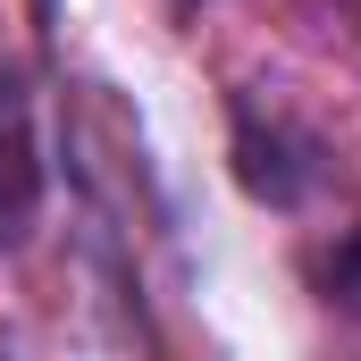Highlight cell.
Masks as SVG:
<instances>
[{
	"mask_svg": "<svg viewBox=\"0 0 361 361\" xmlns=\"http://www.w3.org/2000/svg\"><path fill=\"white\" fill-rule=\"evenodd\" d=\"M227 152H235V185L277 210V219H294V210H311L328 185H336V160H328V143L302 126V118H286V109H261L252 92H235L227 101Z\"/></svg>",
	"mask_w": 361,
	"mask_h": 361,
	"instance_id": "cell-1",
	"label": "cell"
},
{
	"mask_svg": "<svg viewBox=\"0 0 361 361\" xmlns=\"http://www.w3.org/2000/svg\"><path fill=\"white\" fill-rule=\"evenodd\" d=\"M42 126H34V85H25V68L0 51V252H17L25 235H34V219H42Z\"/></svg>",
	"mask_w": 361,
	"mask_h": 361,
	"instance_id": "cell-2",
	"label": "cell"
},
{
	"mask_svg": "<svg viewBox=\"0 0 361 361\" xmlns=\"http://www.w3.org/2000/svg\"><path fill=\"white\" fill-rule=\"evenodd\" d=\"M311 286H319V302H328L345 328H361V227H336V235L311 252Z\"/></svg>",
	"mask_w": 361,
	"mask_h": 361,
	"instance_id": "cell-3",
	"label": "cell"
},
{
	"mask_svg": "<svg viewBox=\"0 0 361 361\" xmlns=\"http://www.w3.org/2000/svg\"><path fill=\"white\" fill-rule=\"evenodd\" d=\"M319 8H328V17H336V25H345V34L361 42V0H319Z\"/></svg>",
	"mask_w": 361,
	"mask_h": 361,
	"instance_id": "cell-4",
	"label": "cell"
},
{
	"mask_svg": "<svg viewBox=\"0 0 361 361\" xmlns=\"http://www.w3.org/2000/svg\"><path fill=\"white\" fill-rule=\"evenodd\" d=\"M0 361H8V353H0Z\"/></svg>",
	"mask_w": 361,
	"mask_h": 361,
	"instance_id": "cell-5",
	"label": "cell"
}]
</instances>
